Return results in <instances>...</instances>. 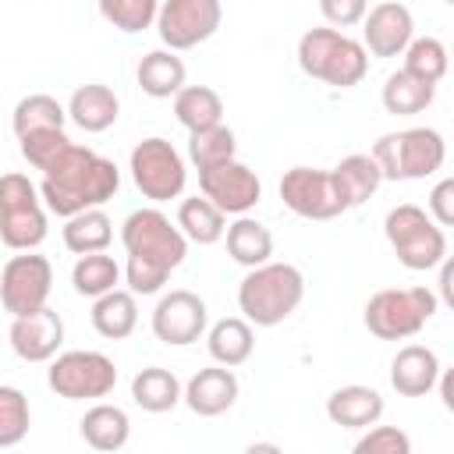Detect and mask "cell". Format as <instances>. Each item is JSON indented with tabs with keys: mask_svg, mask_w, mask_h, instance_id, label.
<instances>
[{
	"mask_svg": "<svg viewBox=\"0 0 454 454\" xmlns=\"http://www.w3.org/2000/svg\"><path fill=\"white\" fill-rule=\"evenodd\" d=\"M121 245L128 252L124 280L131 294H156L188 255V238L156 206L128 213L121 223Z\"/></svg>",
	"mask_w": 454,
	"mask_h": 454,
	"instance_id": "cell-1",
	"label": "cell"
},
{
	"mask_svg": "<svg viewBox=\"0 0 454 454\" xmlns=\"http://www.w3.org/2000/svg\"><path fill=\"white\" fill-rule=\"evenodd\" d=\"M121 188V170L114 160L99 156L96 149L89 145H78L71 142L46 170H43V184H39V195H43V206L57 216H74L82 209H92V206H103L117 195Z\"/></svg>",
	"mask_w": 454,
	"mask_h": 454,
	"instance_id": "cell-2",
	"label": "cell"
},
{
	"mask_svg": "<svg viewBox=\"0 0 454 454\" xmlns=\"http://www.w3.org/2000/svg\"><path fill=\"white\" fill-rule=\"evenodd\" d=\"M305 298V277L291 262L252 266L238 284V309L252 326L284 323Z\"/></svg>",
	"mask_w": 454,
	"mask_h": 454,
	"instance_id": "cell-3",
	"label": "cell"
},
{
	"mask_svg": "<svg viewBox=\"0 0 454 454\" xmlns=\"http://www.w3.org/2000/svg\"><path fill=\"white\" fill-rule=\"evenodd\" d=\"M298 67L323 85L355 89L369 74V53L340 28H309L298 39Z\"/></svg>",
	"mask_w": 454,
	"mask_h": 454,
	"instance_id": "cell-4",
	"label": "cell"
},
{
	"mask_svg": "<svg viewBox=\"0 0 454 454\" xmlns=\"http://www.w3.org/2000/svg\"><path fill=\"white\" fill-rule=\"evenodd\" d=\"M369 156L376 160L383 181H422L443 167L447 142L436 128H404L380 135Z\"/></svg>",
	"mask_w": 454,
	"mask_h": 454,
	"instance_id": "cell-5",
	"label": "cell"
},
{
	"mask_svg": "<svg viewBox=\"0 0 454 454\" xmlns=\"http://www.w3.org/2000/svg\"><path fill=\"white\" fill-rule=\"evenodd\" d=\"M440 309V298L429 287H383L365 301V330L380 340L415 337Z\"/></svg>",
	"mask_w": 454,
	"mask_h": 454,
	"instance_id": "cell-6",
	"label": "cell"
},
{
	"mask_svg": "<svg viewBox=\"0 0 454 454\" xmlns=\"http://www.w3.org/2000/svg\"><path fill=\"white\" fill-rule=\"evenodd\" d=\"M383 234L404 270H433L447 255V234L443 227L415 202H401L387 213Z\"/></svg>",
	"mask_w": 454,
	"mask_h": 454,
	"instance_id": "cell-7",
	"label": "cell"
},
{
	"mask_svg": "<svg viewBox=\"0 0 454 454\" xmlns=\"http://www.w3.org/2000/svg\"><path fill=\"white\" fill-rule=\"evenodd\" d=\"M46 206L39 188L11 170L0 174V241L14 252H32L46 241Z\"/></svg>",
	"mask_w": 454,
	"mask_h": 454,
	"instance_id": "cell-8",
	"label": "cell"
},
{
	"mask_svg": "<svg viewBox=\"0 0 454 454\" xmlns=\"http://www.w3.org/2000/svg\"><path fill=\"white\" fill-rule=\"evenodd\" d=\"M46 383L64 401H99L117 387V365L103 351H57Z\"/></svg>",
	"mask_w": 454,
	"mask_h": 454,
	"instance_id": "cell-9",
	"label": "cell"
},
{
	"mask_svg": "<svg viewBox=\"0 0 454 454\" xmlns=\"http://www.w3.org/2000/svg\"><path fill=\"white\" fill-rule=\"evenodd\" d=\"M128 170H131L135 188H138L149 202L181 199V192H184V184H188L184 156L174 149V142H167V138H160V135L142 138V142L131 149Z\"/></svg>",
	"mask_w": 454,
	"mask_h": 454,
	"instance_id": "cell-10",
	"label": "cell"
},
{
	"mask_svg": "<svg viewBox=\"0 0 454 454\" xmlns=\"http://www.w3.org/2000/svg\"><path fill=\"white\" fill-rule=\"evenodd\" d=\"M280 199L301 220H333V216L348 213V199L340 195V184H337L333 170H319V167L284 170Z\"/></svg>",
	"mask_w": 454,
	"mask_h": 454,
	"instance_id": "cell-11",
	"label": "cell"
},
{
	"mask_svg": "<svg viewBox=\"0 0 454 454\" xmlns=\"http://www.w3.org/2000/svg\"><path fill=\"white\" fill-rule=\"evenodd\" d=\"M53 291V266L46 255L32 252H18L4 262L0 270V305L11 316H25L46 305Z\"/></svg>",
	"mask_w": 454,
	"mask_h": 454,
	"instance_id": "cell-12",
	"label": "cell"
},
{
	"mask_svg": "<svg viewBox=\"0 0 454 454\" xmlns=\"http://www.w3.org/2000/svg\"><path fill=\"white\" fill-rule=\"evenodd\" d=\"M220 21H223L220 0H163L156 11V32L163 46L174 53L192 50L209 35H216Z\"/></svg>",
	"mask_w": 454,
	"mask_h": 454,
	"instance_id": "cell-13",
	"label": "cell"
},
{
	"mask_svg": "<svg viewBox=\"0 0 454 454\" xmlns=\"http://www.w3.org/2000/svg\"><path fill=\"white\" fill-rule=\"evenodd\" d=\"M199 188L202 195L227 216H241L248 209H255V202L262 199V181L259 174L241 163V160H223L209 170H199Z\"/></svg>",
	"mask_w": 454,
	"mask_h": 454,
	"instance_id": "cell-14",
	"label": "cell"
},
{
	"mask_svg": "<svg viewBox=\"0 0 454 454\" xmlns=\"http://www.w3.org/2000/svg\"><path fill=\"white\" fill-rule=\"evenodd\" d=\"M206 326H209V309L188 287L167 291L153 309V333H156V340H163L170 348L195 344L206 333Z\"/></svg>",
	"mask_w": 454,
	"mask_h": 454,
	"instance_id": "cell-15",
	"label": "cell"
},
{
	"mask_svg": "<svg viewBox=\"0 0 454 454\" xmlns=\"http://www.w3.org/2000/svg\"><path fill=\"white\" fill-rule=\"evenodd\" d=\"M362 25V46L372 57H401L404 46L415 39V18L401 0H380L365 11Z\"/></svg>",
	"mask_w": 454,
	"mask_h": 454,
	"instance_id": "cell-16",
	"label": "cell"
},
{
	"mask_svg": "<svg viewBox=\"0 0 454 454\" xmlns=\"http://www.w3.org/2000/svg\"><path fill=\"white\" fill-rule=\"evenodd\" d=\"M7 340H11V351L21 362H32V365L50 362L64 344V319L50 305H43L35 312H25V316H11Z\"/></svg>",
	"mask_w": 454,
	"mask_h": 454,
	"instance_id": "cell-17",
	"label": "cell"
},
{
	"mask_svg": "<svg viewBox=\"0 0 454 454\" xmlns=\"http://www.w3.org/2000/svg\"><path fill=\"white\" fill-rule=\"evenodd\" d=\"M238 390H241V387H238L234 369H227V365H209V369H199V372L184 383L181 401H184L195 415L216 419V415H223V411L234 408Z\"/></svg>",
	"mask_w": 454,
	"mask_h": 454,
	"instance_id": "cell-18",
	"label": "cell"
},
{
	"mask_svg": "<svg viewBox=\"0 0 454 454\" xmlns=\"http://www.w3.org/2000/svg\"><path fill=\"white\" fill-rule=\"evenodd\" d=\"M440 358L433 348L426 344H404L394 362H390V387L401 397H426L429 390H436V376H440Z\"/></svg>",
	"mask_w": 454,
	"mask_h": 454,
	"instance_id": "cell-19",
	"label": "cell"
},
{
	"mask_svg": "<svg viewBox=\"0 0 454 454\" xmlns=\"http://www.w3.org/2000/svg\"><path fill=\"white\" fill-rule=\"evenodd\" d=\"M383 415V394L365 383L337 387L326 397V419L340 429H369Z\"/></svg>",
	"mask_w": 454,
	"mask_h": 454,
	"instance_id": "cell-20",
	"label": "cell"
},
{
	"mask_svg": "<svg viewBox=\"0 0 454 454\" xmlns=\"http://www.w3.org/2000/svg\"><path fill=\"white\" fill-rule=\"evenodd\" d=\"M67 121H74L82 131L89 135H99L106 128L117 124L121 117V99L110 85H99V82H89V85H78L67 99Z\"/></svg>",
	"mask_w": 454,
	"mask_h": 454,
	"instance_id": "cell-21",
	"label": "cell"
},
{
	"mask_svg": "<svg viewBox=\"0 0 454 454\" xmlns=\"http://www.w3.org/2000/svg\"><path fill=\"white\" fill-rule=\"evenodd\" d=\"M206 348H209V358L216 365H227V369L245 365L252 358V351H255L252 323L245 316H223V319H216L206 330Z\"/></svg>",
	"mask_w": 454,
	"mask_h": 454,
	"instance_id": "cell-22",
	"label": "cell"
},
{
	"mask_svg": "<svg viewBox=\"0 0 454 454\" xmlns=\"http://www.w3.org/2000/svg\"><path fill=\"white\" fill-rule=\"evenodd\" d=\"M138 89L153 99H174L181 89H184V78H188V67L184 60L174 53V50H153L138 60Z\"/></svg>",
	"mask_w": 454,
	"mask_h": 454,
	"instance_id": "cell-23",
	"label": "cell"
},
{
	"mask_svg": "<svg viewBox=\"0 0 454 454\" xmlns=\"http://www.w3.org/2000/svg\"><path fill=\"white\" fill-rule=\"evenodd\" d=\"M78 429H82V440H85L92 450L110 454V450H121V447L128 443V436H131V419H128L124 408L99 401V404H92V408L82 415Z\"/></svg>",
	"mask_w": 454,
	"mask_h": 454,
	"instance_id": "cell-24",
	"label": "cell"
},
{
	"mask_svg": "<svg viewBox=\"0 0 454 454\" xmlns=\"http://www.w3.org/2000/svg\"><path fill=\"white\" fill-rule=\"evenodd\" d=\"M223 241H227V255H231L238 266H245V270L262 266V262H270V255H273V234H270V227L259 223V220L248 216V213H241L234 223H227Z\"/></svg>",
	"mask_w": 454,
	"mask_h": 454,
	"instance_id": "cell-25",
	"label": "cell"
},
{
	"mask_svg": "<svg viewBox=\"0 0 454 454\" xmlns=\"http://www.w3.org/2000/svg\"><path fill=\"white\" fill-rule=\"evenodd\" d=\"M138 326V301L131 291H106L99 298H92V330L106 340H124L131 337Z\"/></svg>",
	"mask_w": 454,
	"mask_h": 454,
	"instance_id": "cell-26",
	"label": "cell"
},
{
	"mask_svg": "<svg viewBox=\"0 0 454 454\" xmlns=\"http://www.w3.org/2000/svg\"><path fill=\"white\" fill-rule=\"evenodd\" d=\"M181 390H184L181 380L163 365H149V369L135 372V380H131V401L142 411H153V415H163V411L177 408Z\"/></svg>",
	"mask_w": 454,
	"mask_h": 454,
	"instance_id": "cell-27",
	"label": "cell"
},
{
	"mask_svg": "<svg viewBox=\"0 0 454 454\" xmlns=\"http://www.w3.org/2000/svg\"><path fill=\"white\" fill-rule=\"evenodd\" d=\"M110 241H114V220L103 213V206L82 209V213L64 220V248L74 252V255L106 252Z\"/></svg>",
	"mask_w": 454,
	"mask_h": 454,
	"instance_id": "cell-28",
	"label": "cell"
},
{
	"mask_svg": "<svg viewBox=\"0 0 454 454\" xmlns=\"http://www.w3.org/2000/svg\"><path fill=\"white\" fill-rule=\"evenodd\" d=\"M174 223L181 227V234H184L192 245H216V241H223V231H227L223 213H220L206 195L181 199Z\"/></svg>",
	"mask_w": 454,
	"mask_h": 454,
	"instance_id": "cell-29",
	"label": "cell"
},
{
	"mask_svg": "<svg viewBox=\"0 0 454 454\" xmlns=\"http://www.w3.org/2000/svg\"><path fill=\"white\" fill-rule=\"evenodd\" d=\"M433 96H436V85H429V82L408 74L404 67L394 71V74L383 82V92H380L383 110L394 114V117H415V114H422V110L433 103Z\"/></svg>",
	"mask_w": 454,
	"mask_h": 454,
	"instance_id": "cell-30",
	"label": "cell"
},
{
	"mask_svg": "<svg viewBox=\"0 0 454 454\" xmlns=\"http://www.w3.org/2000/svg\"><path fill=\"white\" fill-rule=\"evenodd\" d=\"M333 177H337V184H340V195L348 199V209H355V206H362L365 199H372L376 188L383 184V174H380V167H376V160H372L369 153H351V156H344V160L333 167Z\"/></svg>",
	"mask_w": 454,
	"mask_h": 454,
	"instance_id": "cell-31",
	"label": "cell"
},
{
	"mask_svg": "<svg viewBox=\"0 0 454 454\" xmlns=\"http://www.w3.org/2000/svg\"><path fill=\"white\" fill-rule=\"evenodd\" d=\"M174 117H177V124H184L188 131L220 124V121H223V99H220V92L209 89V85H184V89L174 96Z\"/></svg>",
	"mask_w": 454,
	"mask_h": 454,
	"instance_id": "cell-32",
	"label": "cell"
},
{
	"mask_svg": "<svg viewBox=\"0 0 454 454\" xmlns=\"http://www.w3.org/2000/svg\"><path fill=\"white\" fill-rule=\"evenodd\" d=\"M71 284H74L78 294L99 298V294H106L121 284V266L106 252H85V255H78V262L71 270Z\"/></svg>",
	"mask_w": 454,
	"mask_h": 454,
	"instance_id": "cell-33",
	"label": "cell"
},
{
	"mask_svg": "<svg viewBox=\"0 0 454 454\" xmlns=\"http://www.w3.org/2000/svg\"><path fill=\"white\" fill-rule=\"evenodd\" d=\"M234 153H238V138L223 121L188 131V160L195 163V170H209L223 160H234Z\"/></svg>",
	"mask_w": 454,
	"mask_h": 454,
	"instance_id": "cell-34",
	"label": "cell"
},
{
	"mask_svg": "<svg viewBox=\"0 0 454 454\" xmlns=\"http://www.w3.org/2000/svg\"><path fill=\"white\" fill-rule=\"evenodd\" d=\"M447 67H450V57H447V46L436 35H419L404 46V71L408 74H415L429 85H440Z\"/></svg>",
	"mask_w": 454,
	"mask_h": 454,
	"instance_id": "cell-35",
	"label": "cell"
},
{
	"mask_svg": "<svg viewBox=\"0 0 454 454\" xmlns=\"http://www.w3.org/2000/svg\"><path fill=\"white\" fill-rule=\"evenodd\" d=\"M64 121H67V110L46 92H32V96L18 99L14 117H11L18 138L28 131H43V128H64Z\"/></svg>",
	"mask_w": 454,
	"mask_h": 454,
	"instance_id": "cell-36",
	"label": "cell"
},
{
	"mask_svg": "<svg viewBox=\"0 0 454 454\" xmlns=\"http://www.w3.org/2000/svg\"><path fill=\"white\" fill-rule=\"evenodd\" d=\"M96 7L106 25L135 35V32H145L149 25H156L160 0H96Z\"/></svg>",
	"mask_w": 454,
	"mask_h": 454,
	"instance_id": "cell-37",
	"label": "cell"
},
{
	"mask_svg": "<svg viewBox=\"0 0 454 454\" xmlns=\"http://www.w3.org/2000/svg\"><path fill=\"white\" fill-rule=\"evenodd\" d=\"M28 426H32L28 397L18 387L0 383V450L18 447L28 436Z\"/></svg>",
	"mask_w": 454,
	"mask_h": 454,
	"instance_id": "cell-38",
	"label": "cell"
},
{
	"mask_svg": "<svg viewBox=\"0 0 454 454\" xmlns=\"http://www.w3.org/2000/svg\"><path fill=\"white\" fill-rule=\"evenodd\" d=\"M21 142V156L28 160V167H35V170H46L67 145H71V138H67V131L64 128H43V131H28V135H21L18 138Z\"/></svg>",
	"mask_w": 454,
	"mask_h": 454,
	"instance_id": "cell-39",
	"label": "cell"
},
{
	"mask_svg": "<svg viewBox=\"0 0 454 454\" xmlns=\"http://www.w3.org/2000/svg\"><path fill=\"white\" fill-rule=\"evenodd\" d=\"M355 454H411V436L397 426H376L355 440Z\"/></svg>",
	"mask_w": 454,
	"mask_h": 454,
	"instance_id": "cell-40",
	"label": "cell"
},
{
	"mask_svg": "<svg viewBox=\"0 0 454 454\" xmlns=\"http://www.w3.org/2000/svg\"><path fill=\"white\" fill-rule=\"evenodd\" d=\"M319 11L330 21V28H351L365 18L369 0H319Z\"/></svg>",
	"mask_w": 454,
	"mask_h": 454,
	"instance_id": "cell-41",
	"label": "cell"
},
{
	"mask_svg": "<svg viewBox=\"0 0 454 454\" xmlns=\"http://www.w3.org/2000/svg\"><path fill=\"white\" fill-rule=\"evenodd\" d=\"M426 213H429L440 227H450V223H454V177H443V181L433 184L429 202H426Z\"/></svg>",
	"mask_w": 454,
	"mask_h": 454,
	"instance_id": "cell-42",
	"label": "cell"
},
{
	"mask_svg": "<svg viewBox=\"0 0 454 454\" xmlns=\"http://www.w3.org/2000/svg\"><path fill=\"white\" fill-rule=\"evenodd\" d=\"M454 266H450V259L443 255L440 259V298H443V305H454Z\"/></svg>",
	"mask_w": 454,
	"mask_h": 454,
	"instance_id": "cell-43",
	"label": "cell"
},
{
	"mask_svg": "<svg viewBox=\"0 0 454 454\" xmlns=\"http://www.w3.org/2000/svg\"><path fill=\"white\" fill-rule=\"evenodd\" d=\"M436 387H440L443 408H447V411H454V372H450V369H440V376H436Z\"/></svg>",
	"mask_w": 454,
	"mask_h": 454,
	"instance_id": "cell-44",
	"label": "cell"
},
{
	"mask_svg": "<svg viewBox=\"0 0 454 454\" xmlns=\"http://www.w3.org/2000/svg\"><path fill=\"white\" fill-rule=\"evenodd\" d=\"M248 450H252V454H255V450H280V447H277V443H252V447H248Z\"/></svg>",
	"mask_w": 454,
	"mask_h": 454,
	"instance_id": "cell-45",
	"label": "cell"
},
{
	"mask_svg": "<svg viewBox=\"0 0 454 454\" xmlns=\"http://www.w3.org/2000/svg\"><path fill=\"white\" fill-rule=\"evenodd\" d=\"M443 4H454V0H443Z\"/></svg>",
	"mask_w": 454,
	"mask_h": 454,
	"instance_id": "cell-46",
	"label": "cell"
}]
</instances>
